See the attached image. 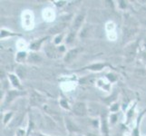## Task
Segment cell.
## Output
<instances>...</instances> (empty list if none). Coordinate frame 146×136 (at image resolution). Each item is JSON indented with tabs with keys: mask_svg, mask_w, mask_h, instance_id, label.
I'll use <instances>...</instances> for the list:
<instances>
[{
	"mask_svg": "<svg viewBox=\"0 0 146 136\" xmlns=\"http://www.w3.org/2000/svg\"><path fill=\"white\" fill-rule=\"evenodd\" d=\"M86 136H96V135L94 134V133H87V134H86Z\"/></svg>",
	"mask_w": 146,
	"mask_h": 136,
	"instance_id": "cell-20",
	"label": "cell"
},
{
	"mask_svg": "<svg viewBox=\"0 0 146 136\" xmlns=\"http://www.w3.org/2000/svg\"><path fill=\"white\" fill-rule=\"evenodd\" d=\"M101 129H102V133L104 136H109L108 132V125H107V119L105 115H102L101 118Z\"/></svg>",
	"mask_w": 146,
	"mask_h": 136,
	"instance_id": "cell-8",
	"label": "cell"
},
{
	"mask_svg": "<svg viewBox=\"0 0 146 136\" xmlns=\"http://www.w3.org/2000/svg\"><path fill=\"white\" fill-rule=\"evenodd\" d=\"M29 61L30 62H38V61H41V57L39 56L38 54H31L29 55Z\"/></svg>",
	"mask_w": 146,
	"mask_h": 136,
	"instance_id": "cell-14",
	"label": "cell"
},
{
	"mask_svg": "<svg viewBox=\"0 0 146 136\" xmlns=\"http://www.w3.org/2000/svg\"><path fill=\"white\" fill-rule=\"evenodd\" d=\"M74 37H75V32H71L70 33L67 37H66V44H71L74 40Z\"/></svg>",
	"mask_w": 146,
	"mask_h": 136,
	"instance_id": "cell-15",
	"label": "cell"
},
{
	"mask_svg": "<svg viewBox=\"0 0 146 136\" xmlns=\"http://www.w3.org/2000/svg\"><path fill=\"white\" fill-rule=\"evenodd\" d=\"M37 136H47V135H44L42 133H37Z\"/></svg>",
	"mask_w": 146,
	"mask_h": 136,
	"instance_id": "cell-21",
	"label": "cell"
},
{
	"mask_svg": "<svg viewBox=\"0 0 146 136\" xmlns=\"http://www.w3.org/2000/svg\"><path fill=\"white\" fill-rule=\"evenodd\" d=\"M136 49H137V42L133 43L131 45L125 49V54H126V57L129 60H132L134 58L135 54H136Z\"/></svg>",
	"mask_w": 146,
	"mask_h": 136,
	"instance_id": "cell-4",
	"label": "cell"
},
{
	"mask_svg": "<svg viewBox=\"0 0 146 136\" xmlns=\"http://www.w3.org/2000/svg\"><path fill=\"white\" fill-rule=\"evenodd\" d=\"M21 36V34H17V33H12V32L7 31L6 29H2V30H1V39H2V38H6V37H7V36Z\"/></svg>",
	"mask_w": 146,
	"mask_h": 136,
	"instance_id": "cell-13",
	"label": "cell"
},
{
	"mask_svg": "<svg viewBox=\"0 0 146 136\" xmlns=\"http://www.w3.org/2000/svg\"><path fill=\"white\" fill-rule=\"evenodd\" d=\"M73 112L75 115H78V116H84V115L86 114L87 113V109H86V105L83 102H77L74 104L73 107Z\"/></svg>",
	"mask_w": 146,
	"mask_h": 136,
	"instance_id": "cell-1",
	"label": "cell"
},
{
	"mask_svg": "<svg viewBox=\"0 0 146 136\" xmlns=\"http://www.w3.org/2000/svg\"><path fill=\"white\" fill-rule=\"evenodd\" d=\"M104 66H105L104 64L98 63V64H94L92 65H90V66L87 67V69L92 70V71H101L102 69H104Z\"/></svg>",
	"mask_w": 146,
	"mask_h": 136,
	"instance_id": "cell-12",
	"label": "cell"
},
{
	"mask_svg": "<svg viewBox=\"0 0 146 136\" xmlns=\"http://www.w3.org/2000/svg\"><path fill=\"white\" fill-rule=\"evenodd\" d=\"M84 21V14H79L78 16L74 18V23H73V29L74 30V32L77 31V30L81 27Z\"/></svg>",
	"mask_w": 146,
	"mask_h": 136,
	"instance_id": "cell-5",
	"label": "cell"
},
{
	"mask_svg": "<svg viewBox=\"0 0 146 136\" xmlns=\"http://www.w3.org/2000/svg\"><path fill=\"white\" fill-rule=\"evenodd\" d=\"M44 97L41 94H39L36 93V91H33L31 94V96H30V104L32 106H38V105L42 104L44 103Z\"/></svg>",
	"mask_w": 146,
	"mask_h": 136,
	"instance_id": "cell-2",
	"label": "cell"
},
{
	"mask_svg": "<svg viewBox=\"0 0 146 136\" xmlns=\"http://www.w3.org/2000/svg\"><path fill=\"white\" fill-rule=\"evenodd\" d=\"M21 94L19 93V91H16V90H11L9 91V93L7 94V99H6V102H5V104L7 103H10L11 101L16 98L18 95H20Z\"/></svg>",
	"mask_w": 146,
	"mask_h": 136,
	"instance_id": "cell-9",
	"label": "cell"
},
{
	"mask_svg": "<svg viewBox=\"0 0 146 136\" xmlns=\"http://www.w3.org/2000/svg\"><path fill=\"white\" fill-rule=\"evenodd\" d=\"M66 27V24L65 23H60V24H57L54 26L53 27H51L49 30H48V33H50L51 34H60L63 30Z\"/></svg>",
	"mask_w": 146,
	"mask_h": 136,
	"instance_id": "cell-6",
	"label": "cell"
},
{
	"mask_svg": "<svg viewBox=\"0 0 146 136\" xmlns=\"http://www.w3.org/2000/svg\"><path fill=\"white\" fill-rule=\"evenodd\" d=\"M65 125L70 133H77L79 132V128L74 123H73L69 118H65Z\"/></svg>",
	"mask_w": 146,
	"mask_h": 136,
	"instance_id": "cell-7",
	"label": "cell"
},
{
	"mask_svg": "<svg viewBox=\"0 0 146 136\" xmlns=\"http://www.w3.org/2000/svg\"><path fill=\"white\" fill-rule=\"evenodd\" d=\"M46 38H47V37H46V38H42V39L38 40V41L34 42L33 44H30V49L33 50V51H37V50H39L40 47H41V44H42V43L44 42V40H46Z\"/></svg>",
	"mask_w": 146,
	"mask_h": 136,
	"instance_id": "cell-11",
	"label": "cell"
},
{
	"mask_svg": "<svg viewBox=\"0 0 146 136\" xmlns=\"http://www.w3.org/2000/svg\"><path fill=\"white\" fill-rule=\"evenodd\" d=\"M12 114H13L12 113H7V114H6V116H5V118H4V123H5V124L8 123V121L10 120V118H11Z\"/></svg>",
	"mask_w": 146,
	"mask_h": 136,
	"instance_id": "cell-17",
	"label": "cell"
},
{
	"mask_svg": "<svg viewBox=\"0 0 146 136\" xmlns=\"http://www.w3.org/2000/svg\"><path fill=\"white\" fill-rule=\"evenodd\" d=\"M8 77L10 79V81H11V84L14 85L15 87H17L18 89L21 88V85H20V82H19V79L17 78V75H15L13 74H10L8 75Z\"/></svg>",
	"mask_w": 146,
	"mask_h": 136,
	"instance_id": "cell-10",
	"label": "cell"
},
{
	"mask_svg": "<svg viewBox=\"0 0 146 136\" xmlns=\"http://www.w3.org/2000/svg\"><path fill=\"white\" fill-rule=\"evenodd\" d=\"M83 51V49L81 47H75L74 49H72V50H70V51L65 54V56L64 58V61L65 63H69V62H71L72 60L76 56V55L80 53V52H82Z\"/></svg>",
	"mask_w": 146,
	"mask_h": 136,
	"instance_id": "cell-3",
	"label": "cell"
},
{
	"mask_svg": "<svg viewBox=\"0 0 146 136\" xmlns=\"http://www.w3.org/2000/svg\"><path fill=\"white\" fill-rule=\"evenodd\" d=\"M62 38H63V34H61V36H58L56 38H55V40H54V44H59L60 42L62 41Z\"/></svg>",
	"mask_w": 146,
	"mask_h": 136,
	"instance_id": "cell-19",
	"label": "cell"
},
{
	"mask_svg": "<svg viewBox=\"0 0 146 136\" xmlns=\"http://www.w3.org/2000/svg\"><path fill=\"white\" fill-rule=\"evenodd\" d=\"M26 55H27V54L25 53V52H20L17 55V61H19V62H21V61H23V60L25 59Z\"/></svg>",
	"mask_w": 146,
	"mask_h": 136,
	"instance_id": "cell-16",
	"label": "cell"
},
{
	"mask_svg": "<svg viewBox=\"0 0 146 136\" xmlns=\"http://www.w3.org/2000/svg\"><path fill=\"white\" fill-rule=\"evenodd\" d=\"M61 105H62V106H63L64 108H65V109H69L68 103H67L65 100H62V101H61Z\"/></svg>",
	"mask_w": 146,
	"mask_h": 136,
	"instance_id": "cell-18",
	"label": "cell"
}]
</instances>
